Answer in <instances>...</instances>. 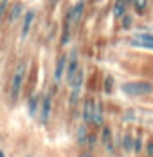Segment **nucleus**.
I'll return each mask as SVG.
<instances>
[{
    "label": "nucleus",
    "instance_id": "6",
    "mask_svg": "<svg viewBox=\"0 0 153 157\" xmlns=\"http://www.w3.org/2000/svg\"><path fill=\"white\" fill-rule=\"evenodd\" d=\"M83 11H85V2H83V0H77L76 6L70 7V11L67 13V16L70 18V24H72V25H77V24H79V20H81V16H83Z\"/></svg>",
    "mask_w": 153,
    "mask_h": 157
},
{
    "label": "nucleus",
    "instance_id": "4",
    "mask_svg": "<svg viewBox=\"0 0 153 157\" xmlns=\"http://www.w3.org/2000/svg\"><path fill=\"white\" fill-rule=\"evenodd\" d=\"M50 110H52V98H50V94H47V96H43V99L40 103V121H42V125L49 123Z\"/></svg>",
    "mask_w": 153,
    "mask_h": 157
},
{
    "label": "nucleus",
    "instance_id": "7",
    "mask_svg": "<svg viewBox=\"0 0 153 157\" xmlns=\"http://www.w3.org/2000/svg\"><path fill=\"white\" fill-rule=\"evenodd\" d=\"M132 45L153 49V34H137V36L132 40Z\"/></svg>",
    "mask_w": 153,
    "mask_h": 157
},
{
    "label": "nucleus",
    "instance_id": "28",
    "mask_svg": "<svg viewBox=\"0 0 153 157\" xmlns=\"http://www.w3.org/2000/svg\"><path fill=\"white\" fill-rule=\"evenodd\" d=\"M126 2H133V0H126Z\"/></svg>",
    "mask_w": 153,
    "mask_h": 157
},
{
    "label": "nucleus",
    "instance_id": "12",
    "mask_svg": "<svg viewBox=\"0 0 153 157\" xmlns=\"http://www.w3.org/2000/svg\"><path fill=\"white\" fill-rule=\"evenodd\" d=\"M92 116H94V99H87L83 105V121L85 125H92Z\"/></svg>",
    "mask_w": 153,
    "mask_h": 157
},
{
    "label": "nucleus",
    "instance_id": "5",
    "mask_svg": "<svg viewBox=\"0 0 153 157\" xmlns=\"http://www.w3.org/2000/svg\"><path fill=\"white\" fill-rule=\"evenodd\" d=\"M77 69H79V63H77V49H72V52L69 54V65H67V69H65V72H67V81L70 83V79L74 78V74L77 72Z\"/></svg>",
    "mask_w": 153,
    "mask_h": 157
},
{
    "label": "nucleus",
    "instance_id": "18",
    "mask_svg": "<svg viewBox=\"0 0 153 157\" xmlns=\"http://www.w3.org/2000/svg\"><path fill=\"white\" fill-rule=\"evenodd\" d=\"M122 148H124V152H133V137L130 136V134H124V137H122Z\"/></svg>",
    "mask_w": 153,
    "mask_h": 157
},
{
    "label": "nucleus",
    "instance_id": "23",
    "mask_svg": "<svg viewBox=\"0 0 153 157\" xmlns=\"http://www.w3.org/2000/svg\"><path fill=\"white\" fill-rule=\"evenodd\" d=\"M140 150H142V139H140V137H135V139H133V152L139 154Z\"/></svg>",
    "mask_w": 153,
    "mask_h": 157
},
{
    "label": "nucleus",
    "instance_id": "16",
    "mask_svg": "<svg viewBox=\"0 0 153 157\" xmlns=\"http://www.w3.org/2000/svg\"><path fill=\"white\" fill-rule=\"evenodd\" d=\"M126 0H115V4H114V16L115 18H121L124 15V11H126Z\"/></svg>",
    "mask_w": 153,
    "mask_h": 157
},
{
    "label": "nucleus",
    "instance_id": "25",
    "mask_svg": "<svg viewBox=\"0 0 153 157\" xmlns=\"http://www.w3.org/2000/svg\"><path fill=\"white\" fill-rule=\"evenodd\" d=\"M58 2H60V0H50V4H52V6H56Z\"/></svg>",
    "mask_w": 153,
    "mask_h": 157
},
{
    "label": "nucleus",
    "instance_id": "27",
    "mask_svg": "<svg viewBox=\"0 0 153 157\" xmlns=\"http://www.w3.org/2000/svg\"><path fill=\"white\" fill-rule=\"evenodd\" d=\"M79 157H92V155H79Z\"/></svg>",
    "mask_w": 153,
    "mask_h": 157
},
{
    "label": "nucleus",
    "instance_id": "26",
    "mask_svg": "<svg viewBox=\"0 0 153 157\" xmlns=\"http://www.w3.org/2000/svg\"><path fill=\"white\" fill-rule=\"evenodd\" d=\"M0 157H6V154H4V152H2V150H0Z\"/></svg>",
    "mask_w": 153,
    "mask_h": 157
},
{
    "label": "nucleus",
    "instance_id": "14",
    "mask_svg": "<svg viewBox=\"0 0 153 157\" xmlns=\"http://www.w3.org/2000/svg\"><path fill=\"white\" fill-rule=\"evenodd\" d=\"M70 18L69 16H65V22H63V34H61V45H69V42H70Z\"/></svg>",
    "mask_w": 153,
    "mask_h": 157
},
{
    "label": "nucleus",
    "instance_id": "21",
    "mask_svg": "<svg viewBox=\"0 0 153 157\" xmlns=\"http://www.w3.org/2000/svg\"><path fill=\"white\" fill-rule=\"evenodd\" d=\"M112 90H114V78L112 76H106L105 78V92L106 94H112Z\"/></svg>",
    "mask_w": 153,
    "mask_h": 157
},
{
    "label": "nucleus",
    "instance_id": "10",
    "mask_svg": "<svg viewBox=\"0 0 153 157\" xmlns=\"http://www.w3.org/2000/svg\"><path fill=\"white\" fill-rule=\"evenodd\" d=\"M103 105L99 101H94V116H92V125L103 126Z\"/></svg>",
    "mask_w": 153,
    "mask_h": 157
},
{
    "label": "nucleus",
    "instance_id": "24",
    "mask_svg": "<svg viewBox=\"0 0 153 157\" xmlns=\"http://www.w3.org/2000/svg\"><path fill=\"white\" fill-rule=\"evenodd\" d=\"M146 150H148V155H150V157H153V141H150V143H148V148H146Z\"/></svg>",
    "mask_w": 153,
    "mask_h": 157
},
{
    "label": "nucleus",
    "instance_id": "2",
    "mask_svg": "<svg viewBox=\"0 0 153 157\" xmlns=\"http://www.w3.org/2000/svg\"><path fill=\"white\" fill-rule=\"evenodd\" d=\"M121 90L126 96H148L153 92V85L148 81H130L122 85Z\"/></svg>",
    "mask_w": 153,
    "mask_h": 157
},
{
    "label": "nucleus",
    "instance_id": "3",
    "mask_svg": "<svg viewBox=\"0 0 153 157\" xmlns=\"http://www.w3.org/2000/svg\"><path fill=\"white\" fill-rule=\"evenodd\" d=\"M83 81H85V72L83 69H77V72L74 74V78L70 79V98H69V105L76 107V103L79 101L81 96V89H83Z\"/></svg>",
    "mask_w": 153,
    "mask_h": 157
},
{
    "label": "nucleus",
    "instance_id": "1",
    "mask_svg": "<svg viewBox=\"0 0 153 157\" xmlns=\"http://www.w3.org/2000/svg\"><path fill=\"white\" fill-rule=\"evenodd\" d=\"M25 74H27V62L22 60L18 62V65L13 71V78H11V89H9V98L11 101L16 103L18 98H20V92H22V87H24V79H25Z\"/></svg>",
    "mask_w": 153,
    "mask_h": 157
},
{
    "label": "nucleus",
    "instance_id": "9",
    "mask_svg": "<svg viewBox=\"0 0 153 157\" xmlns=\"http://www.w3.org/2000/svg\"><path fill=\"white\" fill-rule=\"evenodd\" d=\"M40 103H42V98H40V94H32L29 98V103H27V112H29V117H34V116L38 114Z\"/></svg>",
    "mask_w": 153,
    "mask_h": 157
},
{
    "label": "nucleus",
    "instance_id": "11",
    "mask_svg": "<svg viewBox=\"0 0 153 157\" xmlns=\"http://www.w3.org/2000/svg\"><path fill=\"white\" fill-rule=\"evenodd\" d=\"M65 69H67V58L61 56V58H58L56 67H54V81H56V83H60L61 81L63 74H65Z\"/></svg>",
    "mask_w": 153,
    "mask_h": 157
},
{
    "label": "nucleus",
    "instance_id": "22",
    "mask_svg": "<svg viewBox=\"0 0 153 157\" xmlns=\"http://www.w3.org/2000/svg\"><path fill=\"white\" fill-rule=\"evenodd\" d=\"M7 6H9V0H0V22H2V18L6 16V9H7Z\"/></svg>",
    "mask_w": 153,
    "mask_h": 157
},
{
    "label": "nucleus",
    "instance_id": "13",
    "mask_svg": "<svg viewBox=\"0 0 153 157\" xmlns=\"http://www.w3.org/2000/svg\"><path fill=\"white\" fill-rule=\"evenodd\" d=\"M101 144L108 152H114V148H112V130L108 126H103V130H101Z\"/></svg>",
    "mask_w": 153,
    "mask_h": 157
},
{
    "label": "nucleus",
    "instance_id": "15",
    "mask_svg": "<svg viewBox=\"0 0 153 157\" xmlns=\"http://www.w3.org/2000/svg\"><path fill=\"white\" fill-rule=\"evenodd\" d=\"M88 130H87V125H81L79 128H77V144H87L88 143Z\"/></svg>",
    "mask_w": 153,
    "mask_h": 157
},
{
    "label": "nucleus",
    "instance_id": "20",
    "mask_svg": "<svg viewBox=\"0 0 153 157\" xmlns=\"http://www.w3.org/2000/svg\"><path fill=\"white\" fill-rule=\"evenodd\" d=\"M121 20H122V27H124V29H130V27H132V24H133L132 15H126V13L121 16Z\"/></svg>",
    "mask_w": 153,
    "mask_h": 157
},
{
    "label": "nucleus",
    "instance_id": "17",
    "mask_svg": "<svg viewBox=\"0 0 153 157\" xmlns=\"http://www.w3.org/2000/svg\"><path fill=\"white\" fill-rule=\"evenodd\" d=\"M22 11H24L22 4H18V2H16L15 6H13V9H11V13H9V16H7V20H9V22H15L16 18L22 15Z\"/></svg>",
    "mask_w": 153,
    "mask_h": 157
},
{
    "label": "nucleus",
    "instance_id": "19",
    "mask_svg": "<svg viewBox=\"0 0 153 157\" xmlns=\"http://www.w3.org/2000/svg\"><path fill=\"white\" fill-rule=\"evenodd\" d=\"M132 4H133V7H135V11L139 15H142L146 11V7H148V0H133Z\"/></svg>",
    "mask_w": 153,
    "mask_h": 157
},
{
    "label": "nucleus",
    "instance_id": "8",
    "mask_svg": "<svg viewBox=\"0 0 153 157\" xmlns=\"http://www.w3.org/2000/svg\"><path fill=\"white\" fill-rule=\"evenodd\" d=\"M34 9H29L25 16H24V25H22V40H25L27 38V34L31 31V25H32V22H34Z\"/></svg>",
    "mask_w": 153,
    "mask_h": 157
}]
</instances>
